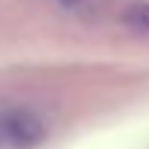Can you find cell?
<instances>
[{
	"mask_svg": "<svg viewBox=\"0 0 149 149\" xmlns=\"http://www.w3.org/2000/svg\"><path fill=\"white\" fill-rule=\"evenodd\" d=\"M61 3H64V6H70V9H76V6L82 3V0H61Z\"/></svg>",
	"mask_w": 149,
	"mask_h": 149,
	"instance_id": "obj_3",
	"label": "cell"
},
{
	"mask_svg": "<svg viewBox=\"0 0 149 149\" xmlns=\"http://www.w3.org/2000/svg\"><path fill=\"white\" fill-rule=\"evenodd\" d=\"M46 137V125L43 119H37L28 110H6L0 113V140L6 146H33Z\"/></svg>",
	"mask_w": 149,
	"mask_h": 149,
	"instance_id": "obj_1",
	"label": "cell"
},
{
	"mask_svg": "<svg viewBox=\"0 0 149 149\" xmlns=\"http://www.w3.org/2000/svg\"><path fill=\"white\" fill-rule=\"evenodd\" d=\"M125 28L134 33H149V3H131L125 9Z\"/></svg>",
	"mask_w": 149,
	"mask_h": 149,
	"instance_id": "obj_2",
	"label": "cell"
}]
</instances>
